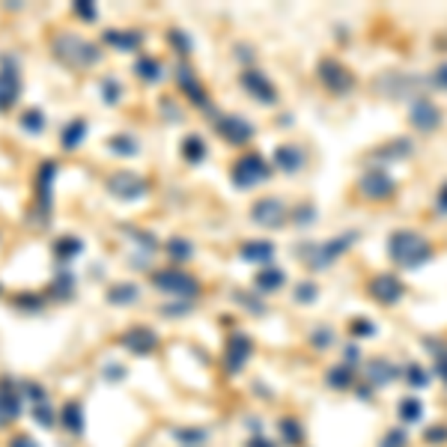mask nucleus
<instances>
[{"instance_id": "f257e3e1", "label": "nucleus", "mask_w": 447, "mask_h": 447, "mask_svg": "<svg viewBox=\"0 0 447 447\" xmlns=\"http://www.w3.org/2000/svg\"><path fill=\"white\" fill-rule=\"evenodd\" d=\"M387 256L400 268L417 272V268H423L432 260V245H430V238L417 230H394L387 236Z\"/></svg>"}, {"instance_id": "423d86ee", "label": "nucleus", "mask_w": 447, "mask_h": 447, "mask_svg": "<svg viewBox=\"0 0 447 447\" xmlns=\"http://www.w3.org/2000/svg\"><path fill=\"white\" fill-rule=\"evenodd\" d=\"M319 75H322V81L334 89V93H349L352 84H355V78L346 72L340 63H334V60H325V63L319 66Z\"/></svg>"}, {"instance_id": "b1692460", "label": "nucleus", "mask_w": 447, "mask_h": 447, "mask_svg": "<svg viewBox=\"0 0 447 447\" xmlns=\"http://www.w3.org/2000/svg\"><path fill=\"white\" fill-rule=\"evenodd\" d=\"M298 290H301V292H298V298H301V301H313V298H316V286L313 283H301Z\"/></svg>"}, {"instance_id": "20e7f679", "label": "nucleus", "mask_w": 447, "mask_h": 447, "mask_svg": "<svg viewBox=\"0 0 447 447\" xmlns=\"http://www.w3.org/2000/svg\"><path fill=\"white\" fill-rule=\"evenodd\" d=\"M370 295L379 304L391 307V304H396L405 295V286H403V281L396 274H376L370 281Z\"/></svg>"}, {"instance_id": "f8f14e48", "label": "nucleus", "mask_w": 447, "mask_h": 447, "mask_svg": "<svg viewBox=\"0 0 447 447\" xmlns=\"http://www.w3.org/2000/svg\"><path fill=\"white\" fill-rule=\"evenodd\" d=\"M412 146H414V143L409 141V137H400V141L382 146L379 158H409V155H412Z\"/></svg>"}, {"instance_id": "0eeeda50", "label": "nucleus", "mask_w": 447, "mask_h": 447, "mask_svg": "<svg viewBox=\"0 0 447 447\" xmlns=\"http://www.w3.org/2000/svg\"><path fill=\"white\" fill-rule=\"evenodd\" d=\"M260 179H268V167L260 155H247L242 158V164L236 167V182L238 185H254Z\"/></svg>"}, {"instance_id": "a878e982", "label": "nucleus", "mask_w": 447, "mask_h": 447, "mask_svg": "<svg viewBox=\"0 0 447 447\" xmlns=\"http://www.w3.org/2000/svg\"><path fill=\"white\" fill-rule=\"evenodd\" d=\"M352 331H355V334H373L376 328H373L370 322H355V325H352Z\"/></svg>"}, {"instance_id": "6e6552de", "label": "nucleus", "mask_w": 447, "mask_h": 447, "mask_svg": "<svg viewBox=\"0 0 447 447\" xmlns=\"http://www.w3.org/2000/svg\"><path fill=\"white\" fill-rule=\"evenodd\" d=\"M367 376H370V385L385 387L400 376V367H394L387 358H376V361H370V367H367Z\"/></svg>"}, {"instance_id": "aec40b11", "label": "nucleus", "mask_w": 447, "mask_h": 447, "mask_svg": "<svg viewBox=\"0 0 447 447\" xmlns=\"http://www.w3.org/2000/svg\"><path fill=\"white\" fill-rule=\"evenodd\" d=\"M435 373H439L441 379L447 382V349H444V346L435 352Z\"/></svg>"}, {"instance_id": "7ed1b4c3", "label": "nucleus", "mask_w": 447, "mask_h": 447, "mask_svg": "<svg viewBox=\"0 0 447 447\" xmlns=\"http://www.w3.org/2000/svg\"><path fill=\"white\" fill-rule=\"evenodd\" d=\"M409 119L417 132H435V128L441 125V111H439V105L430 102L426 96H414L409 105Z\"/></svg>"}, {"instance_id": "39448f33", "label": "nucleus", "mask_w": 447, "mask_h": 447, "mask_svg": "<svg viewBox=\"0 0 447 447\" xmlns=\"http://www.w3.org/2000/svg\"><path fill=\"white\" fill-rule=\"evenodd\" d=\"M355 238H358V233H346V236L331 238L328 245H322L319 251H316V256H313V268H328V265L337 260V256L349 251V247L355 245Z\"/></svg>"}, {"instance_id": "412c9836", "label": "nucleus", "mask_w": 447, "mask_h": 447, "mask_svg": "<svg viewBox=\"0 0 447 447\" xmlns=\"http://www.w3.org/2000/svg\"><path fill=\"white\" fill-rule=\"evenodd\" d=\"M281 430H283V439H286V441H290V444H295L298 439H301V432H298V426H295L292 421H290V423H286V421H283V423H281Z\"/></svg>"}, {"instance_id": "2eb2a0df", "label": "nucleus", "mask_w": 447, "mask_h": 447, "mask_svg": "<svg viewBox=\"0 0 447 447\" xmlns=\"http://www.w3.org/2000/svg\"><path fill=\"white\" fill-rule=\"evenodd\" d=\"M256 283H260L265 292H272V290H277V286L283 283V272H277V268H265V272L256 277Z\"/></svg>"}, {"instance_id": "6ab92c4d", "label": "nucleus", "mask_w": 447, "mask_h": 447, "mask_svg": "<svg viewBox=\"0 0 447 447\" xmlns=\"http://www.w3.org/2000/svg\"><path fill=\"white\" fill-rule=\"evenodd\" d=\"M245 256H260V260H268V256H272V245H251V247H245Z\"/></svg>"}, {"instance_id": "f03ea898", "label": "nucleus", "mask_w": 447, "mask_h": 447, "mask_svg": "<svg viewBox=\"0 0 447 447\" xmlns=\"http://www.w3.org/2000/svg\"><path fill=\"white\" fill-rule=\"evenodd\" d=\"M358 188H361V194L367 197V200H387V197L394 194V176L385 170V167H370V170H364L361 182H358Z\"/></svg>"}, {"instance_id": "ddd939ff", "label": "nucleus", "mask_w": 447, "mask_h": 447, "mask_svg": "<svg viewBox=\"0 0 447 447\" xmlns=\"http://www.w3.org/2000/svg\"><path fill=\"white\" fill-rule=\"evenodd\" d=\"M423 417V405H421V400H403L400 403V421H405V423H417Z\"/></svg>"}, {"instance_id": "dca6fc26", "label": "nucleus", "mask_w": 447, "mask_h": 447, "mask_svg": "<svg viewBox=\"0 0 447 447\" xmlns=\"http://www.w3.org/2000/svg\"><path fill=\"white\" fill-rule=\"evenodd\" d=\"M328 382H331V387H340V391H343V387H349L352 385V370H349V367H337V370H331V373H328Z\"/></svg>"}, {"instance_id": "f3484780", "label": "nucleus", "mask_w": 447, "mask_h": 447, "mask_svg": "<svg viewBox=\"0 0 447 447\" xmlns=\"http://www.w3.org/2000/svg\"><path fill=\"white\" fill-rule=\"evenodd\" d=\"M405 444H409V432L405 430H387L379 441V447H405Z\"/></svg>"}, {"instance_id": "a211bd4d", "label": "nucleus", "mask_w": 447, "mask_h": 447, "mask_svg": "<svg viewBox=\"0 0 447 447\" xmlns=\"http://www.w3.org/2000/svg\"><path fill=\"white\" fill-rule=\"evenodd\" d=\"M423 439L430 441V444H441V441H447V426H430V430L423 432Z\"/></svg>"}, {"instance_id": "393cba45", "label": "nucleus", "mask_w": 447, "mask_h": 447, "mask_svg": "<svg viewBox=\"0 0 447 447\" xmlns=\"http://www.w3.org/2000/svg\"><path fill=\"white\" fill-rule=\"evenodd\" d=\"M358 358H361V349H358V346H349V349H346V367H349V370L358 364Z\"/></svg>"}, {"instance_id": "9d476101", "label": "nucleus", "mask_w": 447, "mask_h": 447, "mask_svg": "<svg viewBox=\"0 0 447 447\" xmlns=\"http://www.w3.org/2000/svg\"><path fill=\"white\" fill-rule=\"evenodd\" d=\"M301 161H304V155H301V149H298V146L277 149V164H281L286 173H295L298 167H301Z\"/></svg>"}, {"instance_id": "1a4fd4ad", "label": "nucleus", "mask_w": 447, "mask_h": 447, "mask_svg": "<svg viewBox=\"0 0 447 447\" xmlns=\"http://www.w3.org/2000/svg\"><path fill=\"white\" fill-rule=\"evenodd\" d=\"M254 218L260 224H265V227H281L283 218H286V209H283V203H277V200H263V203L254 206Z\"/></svg>"}, {"instance_id": "4468645a", "label": "nucleus", "mask_w": 447, "mask_h": 447, "mask_svg": "<svg viewBox=\"0 0 447 447\" xmlns=\"http://www.w3.org/2000/svg\"><path fill=\"white\" fill-rule=\"evenodd\" d=\"M405 382L412 387H430V373H426L421 364H409L405 367Z\"/></svg>"}, {"instance_id": "4be33fe9", "label": "nucleus", "mask_w": 447, "mask_h": 447, "mask_svg": "<svg viewBox=\"0 0 447 447\" xmlns=\"http://www.w3.org/2000/svg\"><path fill=\"white\" fill-rule=\"evenodd\" d=\"M432 84L439 87V89H447V63H441V66L432 72Z\"/></svg>"}, {"instance_id": "9b49d317", "label": "nucleus", "mask_w": 447, "mask_h": 447, "mask_svg": "<svg viewBox=\"0 0 447 447\" xmlns=\"http://www.w3.org/2000/svg\"><path fill=\"white\" fill-rule=\"evenodd\" d=\"M245 84L251 87L254 93H256V96L263 98V102H274V87L268 84V81H265L263 75H256V72H251V75H245Z\"/></svg>"}, {"instance_id": "5701e85b", "label": "nucleus", "mask_w": 447, "mask_h": 447, "mask_svg": "<svg viewBox=\"0 0 447 447\" xmlns=\"http://www.w3.org/2000/svg\"><path fill=\"white\" fill-rule=\"evenodd\" d=\"M435 209H439V215H447V185H441V191L435 194Z\"/></svg>"}]
</instances>
